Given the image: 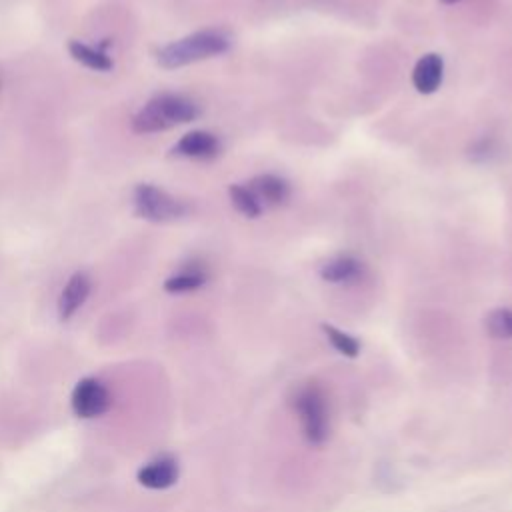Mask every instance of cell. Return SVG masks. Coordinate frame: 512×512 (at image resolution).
<instances>
[{
  "label": "cell",
  "instance_id": "obj_1",
  "mask_svg": "<svg viewBox=\"0 0 512 512\" xmlns=\"http://www.w3.org/2000/svg\"><path fill=\"white\" fill-rule=\"evenodd\" d=\"M200 116V108L194 100L182 94L162 92L152 96L132 118V130L138 134H154L174 128L178 124L192 122Z\"/></svg>",
  "mask_w": 512,
  "mask_h": 512
},
{
  "label": "cell",
  "instance_id": "obj_2",
  "mask_svg": "<svg viewBox=\"0 0 512 512\" xmlns=\"http://www.w3.org/2000/svg\"><path fill=\"white\" fill-rule=\"evenodd\" d=\"M230 48V38L222 30H198L184 38H178L156 52V62L162 68L174 70L200 60H208L224 54Z\"/></svg>",
  "mask_w": 512,
  "mask_h": 512
},
{
  "label": "cell",
  "instance_id": "obj_3",
  "mask_svg": "<svg viewBox=\"0 0 512 512\" xmlns=\"http://www.w3.org/2000/svg\"><path fill=\"white\" fill-rule=\"evenodd\" d=\"M294 410L302 424V434L312 446H320L328 438L330 416L324 390L310 382L296 390L294 394Z\"/></svg>",
  "mask_w": 512,
  "mask_h": 512
},
{
  "label": "cell",
  "instance_id": "obj_4",
  "mask_svg": "<svg viewBox=\"0 0 512 512\" xmlns=\"http://www.w3.org/2000/svg\"><path fill=\"white\" fill-rule=\"evenodd\" d=\"M134 212L148 222H172L188 212V206L154 184H138L134 188Z\"/></svg>",
  "mask_w": 512,
  "mask_h": 512
},
{
  "label": "cell",
  "instance_id": "obj_5",
  "mask_svg": "<svg viewBox=\"0 0 512 512\" xmlns=\"http://www.w3.org/2000/svg\"><path fill=\"white\" fill-rule=\"evenodd\" d=\"M70 404H72V410L78 418H96V416H102L110 404H112V398H110V392L106 390V386L96 380V378H82L76 382L74 390H72V396H70Z\"/></svg>",
  "mask_w": 512,
  "mask_h": 512
},
{
  "label": "cell",
  "instance_id": "obj_6",
  "mask_svg": "<svg viewBox=\"0 0 512 512\" xmlns=\"http://www.w3.org/2000/svg\"><path fill=\"white\" fill-rule=\"evenodd\" d=\"M220 140L216 134L208 130H192L186 132L174 146L172 154L182 156V158H198V160H210L220 154Z\"/></svg>",
  "mask_w": 512,
  "mask_h": 512
},
{
  "label": "cell",
  "instance_id": "obj_7",
  "mask_svg": "<svg viewBox=\"0 0 512 512\" xmlns=\"http://www.w3.org/2000/svg\"><path fill=\"white\" fill-rule=\"evenodd\" d=\"M180 474L178 462L172 456H160L138 470V482L150 490H164L176 484Z\"/></svg>",
  "mask_w": 512,
  "mask_h": 512
},
{
  "label": "cell",
  "instance_id": "obj_8",
  "mask_svg": "<svg viewBox=\"0 0 512 512\" xmlns=\"http://www.w3.org/2000/svg\"><path fill=\"white\" fill-rule=\"evenodd\" d=\"M90 290H92V280L86 272H74L64 290L60 292V298H58V316L60 320H70L76 310L86 302V298L90 296Z\"/></svg>",
  "mask_w": 512,
  "mask_h": 512
},
{
  "label": "cell",
  "instance_id": "obj_9",
  "mask_svg": "<svg viewBox=\"0 0 512 512\" xmlns=\"http://www.w3.org/2000/svg\"><path fill=\"white\" fill-rule=\"evenodd\" d=\"M318 272L330 284H352L364 276V264L352 254H338L326 260Z\"/></svg>",
  "mask_w": 512,
  "mask_h": 512
},
{
  "label": "cell",
  "instance_id": "obj_10",
  "mask_svg": "<svg viewBox=\"0 0 512 512\" xmlns=\"http://www.w3.org/2000/svg\"><path fill=\"white\" fill-rule=\"evenodd\" d=\"M444 78V60L440 54H424L414 70H412V84L420 94H432L440 88Z\"/></svg>",
  "mask_w": 512,
  "mask_h": 512
},
{
  "label": "cell",
  "instance_id": "obj_11",
  "mask_svg": "<svg viewBox=\"0 0 512 512\" xmlns=\"http://www.w3.org/2000/svg\"><path fill=\"white\" fill-rule=\"evenodd\" d=\"M248 188L264 206H280L290 198V186L276 174H258L248 182Z\"/></svg>",
  "mask_w": 512,
  "mask_h": 512
},
{
  "label": "cell",
  "instance_id": "obj_12",
  "mask_svg": "<svg viewBox=\"0 0 512 512\" xmlns=\"http://www.w3.org/2000/svg\"><path fill=\"white\" fill-rule=\"evenodd\" d=\"M68 52L76 62H80L82 66H86L90 70H96V72H108L114 66L108 52H104L100 46H90V44L80 42V40H70L68 42Z\"/></svg>",
  "mask_w": 512,
  "mask_h": 512
},
{
  "label": "cell",
  "instance_id": "obj_13",
  "mask_svg": "<svg viewBox=\"0 0 512 512\" xmlns=\"http://www.w3.org/2000/svg\"><path fill=\"white\" fill-rule=\"evenodd\" d=\"M206 280H208L206 270L198 264H190V266L182 268L180 272L172 274L170 278H166L164 280V290L172 292V294L192 292V290H198L200 286H204Z\"/></svg>",
  "mask_w": 512,
  "mask_h": 512
},
{
  "label": "cell",
  "instance_id": "obj_14",
  "mask_svg": "<svg viewBox=\"0 0 512 512\" xmlns=\"http://www.w3.org/2000/svg\"><path fill=\"white\" fill-rule=\"evenodd\" d=\"M230 194V202L234 204V208L246 216V218H258L262 214V204L258 202V198L252 194V190L248 186L242 184H232L228 188Z\"/></svg>",
  "mask_w": 512,
  "mask_h": 512
},
{
  "label": "cell",
  "instance_id": "obj_15",
  "mask_svg": "<svg viewBox=\"0 0 512 512\" xmlns=\"http://www.w3.org/2000/svg\"><path fill=\"white\" fill-rule=\"evenodd\" d=\"M486 332L496 340L512 338V308H494L484 318Z\"/></svg>",
  "mask_w": 512,
  "mask_h": 512
},
{
  "label": "cell",
  "instance_id": "obj_16",
  "mask_svg": "<svg viewBox=\"0 0 512 512\" xmlns=\"http://www.w3.org/2000/svg\"><path fill=\"white\" fill-rule=\"evenodd\" d=\"M322 330H324L326 338L330 340V344H332L340 354H344V356H348V358H356V356L360 354V342H358L354 336H350L348 332H342V330H338V328L332 326V324H322Z\"/></svg>",
  "mask_w": 512,
  "mask_h": 512
},
{
  "label": "cell",
  "instance_id": "obj_17",
  "mask_svg": "<svg viewBox=\"0 0 512 512\" xmlns=\"http://www.w3.org/2000/svg\"><path fill=\"white\" fill-rule=\"evenodd\" d=\"M496 152V142L492 138H480L478 142H474V146L470 148V156L474 160H488L492 154Z\"/></svg>",
  "mask_w": 512,
  "mask_h": 512
},
{
  "label": "cell",
  "instance_id": "obj_18",
  "mask_svg": "<svg viewBox=\"0 0 512 512\" xmlns=\"http://www.w3.org/2000/svg\"><path fill=\"white\" fill-rule=\"evenodd\" d=\"M444 4H454V2H458V0H442Z\"/></svg>",
  "mask_w": 512,
  "mask_h": 512
}]
</instances>
